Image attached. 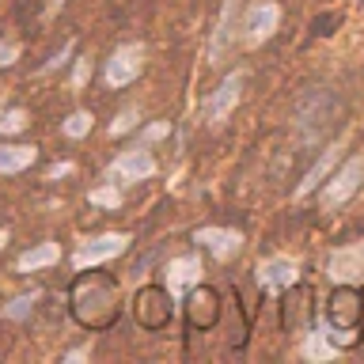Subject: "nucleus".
Listing matches in <instances>:
<instances>
[{
  "mask_svg": "<svg viewBox=\"0 0 364 364\" xmlns=\"http://www.w3.org/2000/svg\"><path fill=\"white\" fill-rule=\"evenodd\" d=\"M360 182H364V156H349L338 171H330L326 182H323V190H318V205H323V213L346 205L353 193L360 190Z\"/></svg>",
  "mask_w": 364,
  "mask_h": 364,
  "instance_id": "f257e3e1",
  "label": "nucleus"
},
{
  "mask_svg": "<svg viewBox=\"0 0 364 364\" xmlns=\"http://www.w3.org/2000/svg\"><path fill=\"white\" fill-rule=\"evenodd\" d=\"M141 73H144V46L141 42H125L110 53V61H107V84L110 87L133 84Z\"/></svg>",
  "mask_w": 364,
  "mask_h": 364,
  "instance_id": "f03ea898",
  "label": "nucleus"
},
{
  "mask_svg": "<svg viewBox=\"0 0 364 364\" xmlns=\"http://www.w3.org/2000/svg\"><path fill=\"white\" fill-rule=\"evenodd\" d=\"M326 273H330V281H334V284H357V281H364V239L338 247L334 255H330V262H326Z\"/></svg>",
  "mask_w": 364,
  "mask_h": 364,
  "instance_id": "7ed1b4c3",
  "label": "nucleus"
},
{
  "mask_svg": "<svg viewBox=\"0 0 364 364\" xmlns=\"http://www.w3.org/2000/svg\"><path fill=\"white\" fill-rule=\"evenodd\" d=\"M239 91H243V73H228L220 80V87L209 95V102H205V125H209V129L228 122V114H232L235 102H239Z\"/></svg>",
  "mask_w": 364,
  "mask_h": 364,
  "instance_id": "20e7f679",
  "label": "nucleus"
},
{
  "mask_svg": "<svg viewBox=\"0 0 364 364\" xmlns=\"http://www.w3.org/2000/svg\"><path fill=\"white\" fill-rule=\"evenodd\" d=\"M277 23H281V8L273 4V0H258V4H250L247 16H243V42L247 46H262L273 31H277Z\"/></svg>",
  "mask_w": 364,
  "mask_h": 364,
  "instance_id": "39448f33",
  "label": "nucleus"
},
{
  "mask_svg": "<svg viewBox=\"0 0 364 364\" xmlns=\"http://www.w3.org/2000/svg\"><path fill=\"white\" fill-rule=\"evenodd\" d=\"M125 247H129V235H122V232H107V235H99V239H87V243L76 250V269L102 266V262L118 258Z\"/></svg>",
  "mask_w": 364,
  "mask_h": 364,
  "instance_id": "423d86ee",
  "label": "nucleus"
},
{
  "mask_svg": "<svg viewBox=\"0 0 364 364\" xmlns=\"http://www.w3.org/2000/svg\"><path fill=\"white\" fill-rule=\"evenodd\" d=\"M156 171V159L144 152V148H129V152H122L114 164L107 167V178L110 182H141Z\"/></svg>",
  "mask_w": 364,
  "mask_h": 364,
  "instance_id": "0eeeda50",
  "label": "nucleus"
},
{
  "mask_svg": "<svg viewBox=\"0 0 364 364\" xmlns=\"http://www.w3.org/2000/svg\"><path fill=\"white\" fill-rule=\"evenodd\" d=\"M296 277H300V266H296L289 255H273L266 262H258V284L266 292L289 289V284H296Z\"/></svg>",
  "mask_w": 364,
  "mask_h": 364,
  "instance_id": "6e6552de",
  "label": "nucleus"
},
{
  "mask_svg": "<svg viewBox=\"0 0 364 364\" xmlns=\"http://www.w3.org/2000/svg\"><path fill=\"white\" fill-rule=\"evenodd\" d=\"M330 118H334V107H330V99L323 95V91H315V95L300 107V122H307V129H300V141H304V144H311L315 136L326 129V122H330Z\"/></svg>",
  "mask_w": 364,
  "mask_h": 364,
  "instance_id": "1a4fd4ad",
  "label": "nucleus"
},
{
  "mask_svg": "<svg viewBox=\"0 0 364 364\" xmlns=\"http://www.w3.org/2000/svg\"><path fill=\"white\" fill-rule=\"evenodd\" d=\"M193 243L213 250V258H232L235 250L243 247V235H239L235 228H198V232H193Z\"/></svg>",
  "mask_w": 364,
  "mask_h": 364,
  "instance_id": "9d476101",
  "label": "nucleus"
},
{
  "mask_svg": "<svg viewBox=\"0 0 364 364\" xmlns=\"http://www.w3.org/2000/svg\"><path fill=\"white\" fill-rule=\"evenodd\" d=\"M341 148H346V136H341V141H334V148H326V152H323V159H318V164H315L311 171H307L304 178H300V186H296V201H304L311 190H318V186H323V182H326V175H330V171H334V164H338Z\"/></svg>",
  "mask_w": 364,
  "mask_h": 364,
  "instance_id": "9b49d317",
  "label": "nucleus"
},
{
  "mask_svg": "<svg viewBox=\"0 0 364 364\" xmlns=\"http://www.w3.org/2000/svg\"><path fill=\"white\" fill-rule=\"evenodd\" d=\"M198 281H201V262L193 258V255H186V258H175V262L167 266V289H171V296L190 292Z\"/></svg>",
  "mask_w": 364,
  "mask_h": 364,
  "instance_id": "f8f14e48",
  "label": "nucleus"
},
{
  "mask_svg": "<svg viewBox=\"0 0 364 364\" xmlns=\"http://www.w3.org/2000/svg\"><path fill=\"white\" fill-rule=\"evenodd\" d=\"M239 16V0H224V11H220V23H216V34H213V46H209V57L213 61H220L228 53V46L235 42V19Z\"/></svg>",
  "mask_w": 364,
  "mask_h": 364,
  "instance_id": "ddd939ff",
  "label": "nucleus"
},
{
  "mask_svg": "<svg viewBox=\"0 0 364 364\" xmlns=\"http://www.w3.org/2000/svg\"><path fill=\"white\" fill-rule=\"evenodd\" d=\"M34 159H38V148L34 144H0V175H19Z\"/></svg>",
  "mask_w": 364,
  "mask_h": 364,
  "instance_id": "4468645a",
  "label": "nucleus"
},
{
  "mask_svg": "<svg viewBox=\"0 0 364 364\" xmlns=\"http://www.w3.org/2000/svg\"><path fill=\"white\" fill-rule=\"evenodd\" d=\"M57 243H42V247H34L27 250V255L19 258V273H31V269H42V266H50V262H57Z\"/></svg>",
  "mask_w": 364,
  "mask_h": 364,
  "instance_id": "2eb2a0df",
  "label": "nucleus"
},
{
  "mask_svg": "<svg viewBox=\"0 0 364 364\" xmlns=\"http://www.w3.org/2000/svg\"><path fill=\"white\" fill-rule=\"evenodd\" d=\"M61 129H65V136H84V133L91 129V114H87V110H76L73 118L61 125Z\"/></svg>",
  "mask_w": 364,
  "mask_h": 364,
  "instance_id": "dca6fc26",
  "label": "nucleus"
},
{
  "mask_svg": "<svg viewBox=\"0 0 364 364\" xmlns=\"http://www.w3.org/2000/svg\"><path fill=\"white\" fill-rule=\"evenodd\" d=\"M27 125V110H4L0 114V133H19Z\"/></svg>",
  "mask_w": 364,
  "mask_h": 364,
  "instance_id": "f3484780",
  "label": "nucleus"
},
{
  "mask_svg": "<svg viewBox=\"0 0 364 364\" xmlns=\"http://www.w3.org/2000/svg\"><path fill=\"white\" fill-rule=\"evenodd\" d=\"M91 205H102V209H118V205H122V193L114 190V186H102V190L91 193Z\"/></svg>",
  "mask_w": 364,
  "mask_h": 364,
  "instance_id": "a211bd4d",
  "label": "nucleus"
},
{
  "mask_svg": "<svg viewBox=\"0 0 364 364\" xmlns=\"http://www.w3.org/2000/svg\"><path fill=\"white\" fill-rule=\"evenodd\" d=\"M133 118H136V107H129V110H125V114H118V122L110 125V133H114V136L129 133V129H133Z\"/></svg>",
  "mask_w": 364,
  "mask_h": 364,
  "instance_id": "6ab92c4d",
  "label": "nucleus"
},
{
  "mask_svg": "<svg viewBox=\"0 0 364 364\" xmlns=\"http://www.w3.org/2000/svg\"><path fill=\"white\" fill-rule=\"evenodd\" d=\"M31 307H34L31 296H19V300H11V304H8V311H4V315H8V318H23V315L31 311Z\"/></svg>",
  "mask_w": 364,
  "mask_h": 364,
  "instance_id": "aec40b11",
  "label": "nucleus"
},
{
  "mask_svg": "<svg viewBox=\"0 0 364 364\" xmlns=\"http://www.w3.org/2000/svg\"><path fill=\"white\" fill-rule=\"evenodd\" d=\"M16 57H19V46L16 42H0V68L16 65Z\"/></svg>",
  "mask_w": 364,
  "mask_h": 364,
  "instance_id": "412c9836",
  "label": "nucleus"
},
{
  "mask_svg": "<svg viewBox=\"0 0 364 364\" xmlns=\"http://www.w3.org/2000/svg\"><path fill=\"white\" fill-rule=\"evenodd\" d=\"M167 133H171V125L167 122H156V125H148V129H144V141H164Z\"/></svg>",
  "mask_w": 364,
  "mask_h": 364,
  "instance_id": "4be33fe9",
  "label": "nucleus"
},
{
  "mask_svg": "<svg viewBox=\"0 0 364 364\" xmlns=\"http://www.w3.org/2000/svg\"><path fill=\"white\" fill-rule=\"evenodd\" d=\"M304 353H307V357H330L334 349H326L323 341H318V334H311V341H307V349H304Z\"/></svg>",
  "mask_w": 364,
  "mask_h": 364,
  "instance_id": "5701e85b",
  "label": "nucleus"
},
{
  "mask_svg": "<svg viewBox=\"0 0 364 364\" xmlns=\"http://www.w3.org/2000/svg\"><path fill=\"white\" fill-rule=\"evenodd\" d=\"M84 76H87V61H80V65H76V87L84 84Z\"/></svg>",
  "mask_w": 364,
  "mask_h": 364,
  "instance_id": "b1692460",
  "label": "nucleus"
},
{
  "mask_svg": "<svg viewBox=\"0 0 364 364\" xmlns=\"http://www.w3.org/2000/svg\"><path fill=\"white\" fill-rule=\"evenodd\" d=\"M0 247H4V232H0Z\"/></svg>",
  "mask_w": 364,
  "mask_h": 364,
  "instance_id": "393cba45",
  "label": "nucleus"
}]
</instances>
